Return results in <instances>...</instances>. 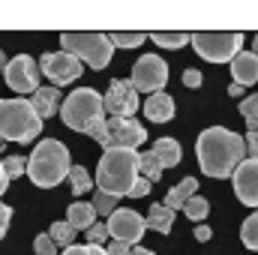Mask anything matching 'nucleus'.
<instances>
[{"label": "nucleus", "mask_w": 258, "mask_h": 255, "mask_svg": "<svg viewBox=\"0 0 258 255\" xmlns=\"http://www.w3.org/2000/svg\"><path fill=\"white\" fill-rule=\"evenodd\" d=\"M195 153H198L201 174L222 180V177H231L237 171V165L243 162L246 141H243V135L225 126H207L195 138Z\"/></svg>", "instance_id": "nucleus-1"}, {"label": "nucleus", "mask_w": 258, "mask_h": 255, "mask_svg": "<svg viewBox=\"0 0 258 255\" xmlns=\"http://www.w3.org/2000/svg\"><path fill=\"white\" fill-rule=\"evenodd\" d=\"M138 177H141V153L138 150H123V147L105 150L99 156V165H96V174H93L96 189L117 195V198L129 195Z\"/></svg>", "instance_id": "nucleus-2"}, {"label": "nucleus", "mask_w": 258, "mask_h": 255, "mask_svg": "<svg viewBox=\"0 0 258 255\" xmlns=\"http://www.w3.org/2000/svg\"><path fill=\"white\" fill-rule=\"evenodd\" d=\"M69 171H72V162H69V147L57 138H42L30 159H27V177L33 186L39 189H51V186H60L63 180H69Z\"/></svg>", "instance_id": "nucleus-3"}, {"label": "nucleus", "mask_w": 258, "mask_h": 255, "mask_svg": "<svg viewBox=\"0 0 258 255\" xmlns=\"http://www.w3.org/2000/svg\"><path fill=\"white\" fill-rule=\"evenodd\" d=\"M39 132H42V117L27 99L21 96L0 99V138L3 141L27 144V141H36Z\"/></svg>", "instance_id": "nucleus-4"}, {"label": "nucleus", "mask_w": 258, "mask_h": 255, "mask_svg": "<svg viewBox=\"0 0 258 255\" xmlns=\"http://www.w3.org/2000/svg\"><path fill=\"white\" fill-rule=\"evenodd\" d=\"M60 120L72 132H87L96 120H105V99L93 87H75L60 105Z\"/></svg>", "instance_id": "nucleus-5"}, {"label": "nucleus", "mask_w": 258, "mask_h": 255, "mask_svg": "<svg viewBox=\"0 0 258 255\" xmlns=\"http://www.w3.org/2000/svg\"><path fill=\"white\" fill-rule=\"evenodd\" d=\"M60 48L75 54L81 63H87L96 72L111 63V54H114L108 33H60Z\"/></svg>", "instance_id": "nucleus-6"}, {"label": "nucleus", "mask_w": 258, "mask_h": 255, "mask_svg": "<svg viewBox=\"0 0 258 255\" xmlns=\"http://www.w3.org/2000/svg\"><path fill=\"white\" fill-rule=\"evenodd\" d=\"M189 45L207 63H231L243 51V33H195Z\"/></svg>", "instance_id": "nucleus-7"}, {"label": "nucleus", "mask_w": 258, "mask_h": 255, "mask_svg": "<svg viewBox=\"0 0 258 255\" xmlns=\"http://www.w3.org/2000/svg\"><path fill=\"white\" fill-rule=\"evenodd\" d=\"M129 81H132V87H135L138 93H147V96L162 93V87H165V81H168V63H165L159 54H141V57L135 60V66H132Z\"/></svg>", "instance_id": "nucleus-8"}, {"label": "nucleus", "mask_w": 258, "mask_h": 255, "mask_svg": "<svg viewBox=\"0 0 258 255\" xmlns=\"http://www.w3.org/2000/svg\"><path fill=\"white\" fill-rule=\"evenodd\" d=\"M39 69L42 75L51 81V87H66L72 84L75 78H81V60L69 51H45L42 60H39Z\"/></svg>", "instance_id": "nucleus-9"}, {"label": "nucleus", "mask_w": 258, "mask_h": 255, "mask_svg": "<svg viewBox=\"0 0 258 255\" xmlns=\"http://www.w3.org/2000/svg\"><path fill=\"white\" fill-rule=\"evenodd\" d=\"M3 78H6V84L15 90V93H36L42 84H39V78H42V69L39 63L33 60V57H27V54H15L9 66H6V72H3Z\"/></svg>", "instance_id": "nucleus-10"}, {"label": "nucleus", "mask_w": 258, "mask_h": 255, "mask_svg": "<svg viewBox=\"0 0 258 255\" xmlns=\"http://www.w3.org/2000/svg\"><path fill=\"white\" fill-rule=\"evenodd\" d=\"M105 111L111 117H135V111L141 108V99H138V90L132 87L129 78H114L105 90Z\"/></svg>", "instance_id": "nucleus-11"}, {"label": "nucleus", "mask_w": 258, "mask_h": 255, "mask_svg": "<svg viewBox=\"0 0 258 255\" xmlns=\"http://www.w3.org/2000/svg\"><path fill=\"white\" fill-rule=\"evenodd\" d=\"M108 231H111V240H123L138 246L144 231H147V219L138 213V210H129V207H117L111 216H108Z\"/></svg>", "instance_id": "nucleus-12"}, {"label": "nucleus", "mask_w": 258, "mask_h": 255, "mask_svg": "<svg viewBox=\"0 0 258 255\" xmlns=\"http://www.w3.org/2000/svg\"><path fill=\"white\" fill-rule=\"evenodd\" d=\"M147 141V126H141L135 117H111L108 120V147H123V150H135Z\"/></svg>", "instance_id": "nucleus-13"}, {"label": "nucleus", "mask_w": 258, "mask_h": 255, "mask_svg": "<svg viewBox=\"0 0 258 255\" xmlns=\"http://www.w3.org/2000/svg\"><path fill=\"white\" fill-rule=\"evenodd\" d=\"M231 180H234L237 201L258 210V159H243L237 165V171L231 174Z\"/></svg>", "instance_id": "nucleus-14"}, {"label": "nucleus", "mask_w": 258, "mask_h": 255, "mask_svg": "<svg viewBox=\"0 0 258 255\" xmlns=\"http://www.w3.org/2000/svg\"><path fill=\"white\" fill-rule=\"evenodd\" d=\"M141 111L150 123H168L177 114V105H174V96L162 90V93L147 96V102H141Z\"/></svg>", "instance_id": "nucleus-15"}, {"label": "nucleus", "mask_w": 258, "mask_h": 255, "mask_svg": "<svg viewBox=\"0 0 258 255\" xmlns=\"http://www.w3.org/2000/svg\"><path fill=\"white\" fill-rule=\"evenodd\" d=\"M231 78L234 84L240 87H249L258 81V54L255 51H240L234 60H231Z\"/></svg>", "instance_id": "nucleus-16"}, {"label": "nucleus", "mask_w": 258, "mask_h": 255, "mask_svg": "<svg viewBox=\"0 0 258 255\" xmlns=\"http://www.w3.org/2000/svg\"><path fill=\"white\" fill-rule=\"evenodd\" d=\"M30 105L36 108V114L42 117V120H48V117H54V114H60V105H63V99H60V90L57 87H39L36 93H33V99H30Z\"/></svg>", "instance_id": "nucleus-17"}, {"label": "nucleus", "mask_w": 258, "mask_h": 255, "mask_svg": "<svg viewBox=\"0 0 258 255\" xmlns=\"http://www.w3.org/2000/svg\"><path fill=\"white\" fill-rule=\"evenodd\" d=\"M195 195H198V180L195 177H186V180H180L177 186H171V189L165 192V201L162 204L177 213V210H183L189 204V198H195Z\"/></svg>", "instance_id": "nucleus-18"}, {"label": "nucleus", "mask_w": 258, "mask_h": 255, "mask_svg": "<svg viewBox=\"0 0 258 255\" xmlns=\"http://www.w3.org/2000/svg\"><path fill=\"white\" fill-rule=\"evenodd\" d=\"M66 222L75 228V231H87L93 222H96V207L90 201H72L69 210H66Z\"/></svg>", "instance_id": "nucleus-19"}, {"label": "nucleus", "mask_w": 258, "mask_h": 255, "mask_svg": "<svg viewBox=\"0 0 258 255\" xmlns=\"http://www.w3.org/2000/svg\"><path fill=\"white\" fill-rule=\"evenodd\" d=\"M153 156L159 159L162 168H174V165H180L183 150H180V144L174 138H156L153 141Z\"/></svg>", "instance_id": "nucleus-20"}, {"label": "nucleus", "mask_w": 258, "mask_h": 255, "mask_svg": "<svg viewBox=\"0 0 258 255\" xmlns=\"http://www.w3.org/2000/svg\"><path fill=\"white\" fill-rule=\"evenodd\" d=\"M147 228L156 231V234H171V228H174V210L165 207V204H153L147 210Z\"/></svg>", "instance_id": "nucleus-21"}, {"label": "nucleus", "mask_w": 258, "mask_h": 255, "mask_svg": "<svg viewBox=\"0 0 258 255\" xmlns=\"http://www.w3.org/2000/svg\"><path fill=\"white\" fill-rule=\"evenodd\" d=\"M93 174L84 168V165H72V171H69V186H72V195L75 198H81V195H87V192L93 189Z\"/></svg>", "instance_id": "nucleus-22"}, {"label": "nucleus", "mask_w": 258, "mask_h": 255, "mask_svg": "<svg viewBox=\"0 0 258 255\" xmlns=\"http://www.w3.org/2000/svg\"><path fill=\"white\" fill-rule=\"evenodd\" d=\"M48 234H51V240L57 243V249H69V246H75V228H72L66 219H57V222H51Z\"/></svg>", "instance_id": "nucleus-23"}, {"label": "nucleus", "mask_w": 258, "mask_h": 255, "mask_svg": "<svg viewBox=\"0 0 258 255\" xmlns=\"http://www.w3.org/2000/svg\"><path fill=\"white\" fill-rule=\"evenodd\" d=\"M240 240H243L246 249L258 252V210L252 213V216L243 219V225H240Z\"/></svg>", "instance_id": "nucleus-24"}, {"label": "nucleus", "mask_w": 258, "mask_h": 255, "mask_svg": "<svg viewBox=\"0 0 258 255\" xmlns=\"http://www.w3.org/2000/svg\"><path fill=\"white\" fill-rule=\"evenodd\" d=\"M150 42H156L159 48H183L192 42L189 33H150Z\"/></svg>", "instance_id": "nucleus-25"}, {"label": "nucleus", "mask_w": 258, "mask_h": 255, "mask_svg": "<svg viewBox=\"0 0 258 255\" xmlns=\"http://www.w3.org/2000/svg\"><path fill=\"white\" fill-rule=\"evenodd\" d=\"M141 177L150 180V183H156V180L162 177V165H159V159L153 156V150L141 153Z\"/></svg>", "instance_id": "nucleus-26"}, {"label": "nucleus", "mask_w": 258, "mask_h": 255, "mask_svg": "<svg viewBox=\"0 0 258 255\" xmlns=\"http://www.w3.org/2000/svg\"><path fill=\"white\" fill-rule=\"evenodd\" d=\"M183 213H186V219H189V222H204V219H207V213H210V204H207V198L195 195V198H189V204L183 207Z\"/></svg>", "instance_id": "nucleus-27"}, {"label": "nucleus", "mask_w": 258, "mask_h": 255, "mask_svg": "<svg viewBox=\"0 0 258 255\" xmlns=\"http://www.w3.org/2000/svg\"><path fill=\"white\" fill-rule=\"evenodd\" d=\"M93 207H96V213L99 216H111L114 210H117V195H108V192L96 189L93 192V201H90Z\"/></svg>", "instance_id": "nucleus-28"}, {"label": "nucleus", "mask_w": 258, "mask_h": 255, "mask_svg": "<svg viewBox=\"0 0 258 255\" xmlns=\"http://www.w3.org/2000/svg\"><path fill=\"white\" fill-rule=\"evenodd\" d=\"M240 114H243V120H246L249 132H258V93L246 96V99L240 102Z\"/></svg>", "instance_id": "nucleus-29"}, {"label": "nucleus", "mask_w": 258, "mask_h": 255, "mask_svg": "<svg viewBox=\"0 0 258 255\" xmlns=\"http://www.w3.org/2000/svg\"><path fill=\"white\" fill-rule=\"evenodd\" d=\"M108 39H111L114 48H138L147 39V33H123V30H117V33H108Z\"/></svg>", "instance_id": "nucleus-30"}, {"label": "nucleus", "mask_w": 258, "mask_h": 255, "mask_svg": "<svg viewBox=\"0 0 258 255\" xmlns=\"http://www.w3.org/2000/svg\"><path fill=\"white\" fill-rule=\"evenodd\" d=\"M3 174H6L9 180L24 177V174H27V159H24V156H3Z\"/></svg>", "instance_id": "nucleus-31"}, {"label": "nucleus", "mask_w": 258, "mask_h": 255, "mask_svg": "<svg viewBox=\"0 0 258 255\" xmlns=\"http://www.w3.org/2000/svg\"><path fill=\"white\" fill-rule=\"evenodd\" d=\"M84 234H87V243H99V246H102V243L111 237V231H108V222H93V225H90Z\"/></svg>", "instance_id": "nucleus-32"}, {"label": "nucleus", "mask_w": 258, "mask_h": 255, "mask_svg": "<svg viewBox=\"0 0 258 255\" xmlns=\"http://www.w3.org/2000/svg\"><path fill=\"white\" fill-rule=\"evenodd\" d=\"M33 249H36V255H60L57 243L51 240V234H48V231H45V234H36V240H33Z\"/></svg>", "instance_id": "nucleus-33"}, {"label": "nucleus", "mask_w": 258, "mask_h": 255, "mask_svg": "<svg viewBox=\"0 0 258 255\" xmlns=\"http://www.w3.org/2000/svg\"><path fill=\"white\" fill-rule=\"evenodd\" d=\"M84 135H90L93 141H99L102 147H108V120H96V123L87 129Z\"/></svg>", "instance_id": "nucleus-34"}, {"label": "nucleus", "mask_w": 258, "mask_h": 255, "mask_svg": "<svg viewBox=\"0 0 258 255\" xmlns=\"http://www.w3.org/2000/svg\"><path fill=\"white\" fill-rule=\"evenodd\" d=\"M9 219H12V207L0 201V240H3L6 231H9Z\"/></svg>", "instance_id": "nucleus-35"}, {"label": "nucleus", "mask_w": 258, "mask_h": 255, "mask_svg": "<svg viewBox=\"0 0 258 255\" xmlns=\"http://www.w3.org/2000/svg\"><path fill=\"white\" fill-rule=\"evenodd\" d=\"M105 249H108V255H132L135 246H132V243H123V240H111Z\"/></svg>", "instance_id": "nucleus-36"}, {"label": "nucleus", "mask_w": 258, "mask_h": 255, "mask_svg": "<svg viewBox=\"0 0 258 255\" xmlns=\"http://www.w3.org/2000/svg\"><path fill=\"white\" fill-rule=\"evenodd\" d=\"M150 180H144V177H138L135 180V186H132V192H129V198H144V195H150Z\"/></svg>", "instance_id": "nucleus-37"}, {"label": "nucleus", "mask_w": 258, "mask_h": 255, "mask_svg": "<svg viewBox=\"0 0 258 255\" xmlns=\"http://www.w3.org/2000/svg\"><path fill=\"white\" fill-rule=\"evenodd\" d=\"M201 78H204V75H201L198 69H186V72H183V84H186V87H201Z\"/></svg>", "instance_id": "nucleus-38"}, {"label": "nucleus", "mask_w": 258, "mask_h": 255, "mask_svg": "<svg viewBox=\"0 0 258 255\" xmlns=\"http://www.w3.org/2000/svg\"><path fill=\"white\" fill-rule=\"evenodd\" d=\"M246 153L249 159H258V132H246Z\"/></svg>", "instance_id": "nucleus-39"}, {"label": "nucleus", "mask_w": 258, "mask_h": 255, "mask_svg": "<svg viewBox=\"0 0 258 255\" xmlns=\"http://www.w3.org/2000/svg\"><path fill=\"white\" fill-rule=\"evenodd\" d=\"M210 237H213V231H210V225H204V222H201V225H195V240H201V243H207Z\"/></svg>", "instance_id": "nucleus-40"}, {"label": "nucleus", "mask_w": 258, "mask_h": 255, "mask_svg": "<svg viewBox=\"0 0 258 255\" xmlns=\"http://www.w3.org/2000/svg\"><path fill=\"white\" fill-rule=\"evenodd\" d=\"M60 255H87V243H75V246H69V249H63Z\"/></svg>", "instance_id": "nucleus-41"}, {"label": "nucleus", "mask_w": 258, "mask_h": 255, "mask_svg": "<svg viewBox=\"0 0 258 255\" xmlns=\"http://www.w3.org/2000/svg\"><path fill=\"white\" fill-rule=\"evenodd\" d=\"M87 255H108V249L99 243H87Z\"/></svg>", "instance_id": "nucleus-42"}, {"label": "nucleus", "mask_w": 258, "mask_h": 255, "mask_svg": "<svg viewBox=\"0 0 258 255\" xmlns=\"http://www.w3.org/2000/svg\"><path fill=\"white\" fill-rule=\"evenodd\" d=\"M9 183H12V180H9V177H6V174H3V177H0V198H3V195H6V189H9Z\"/></svg>", "instance_id": "nucleus-43"}, {"label": "nucleus", "mask_w": 258, "mask_h": 255, "mask_svg": "<svg viewBox=\"0 0 258 255\" xmlns=\"http://www.w3.org/2000/svg\"><path fill=\"white\" fill-rule=\"evenodd\" d=\"M132 255H156V252H153V249H147V246H135Z\"/></svg>", "instance_id": "nucleus-44"}, {"label": "nucleus", "mask_w": 258, "mask_h": 255, "mask_svg": "<svg viewBox=\"0 0 258 255\" xmlns=\"http://www.w3.org/2000/svg\"><path fill=\"white\" fill-rule=\"evenodd\" d=\"M6 66H9V57H6V51L0 48V72H6Z\"/></svg>", "instance_id": "nucleus-45"}, {"label": "nucleus", "mask_w": 258, "mask_h": 255, "mask_svg": "<svg viewBox=\"0 0 258 255\" xmlns=\"http://www.w3.org/2000/svg\"><path fill=\"white\" fill-rule=\"evenodd\" d=\"M228 93H231V96H240V93H243V87H240V84H231V87H228Z\"/></svg>", "instance_id": "nucleus-46"}, {"label": "nucleus", "mask_w": 258, "mask_h": 255, "mask_svg": "<svg viewBox=\"0 0 258 255\" xmlns=\"http://www.w3.org/2000/svg\"><path fill=\"white\" fill-rule=\"evenodd\" d=\"M0 147H3V138H0ZM0 177H3V156H0Z\"/></svg>", "instance_id": "nucleus-47"}, {"label": "nucleus", "mask_w": 258, "mask_h": 255, "mask_svg": "<svg viewBox=\"0 0 258 255\" xmlns=\"http://www.w3.org/2000/svg\"><path fill=\"white\" fill-rule=\"evenodd\" d=\"M252 51H255V54H258V36H255V39H252Z\"/></svg>", "instance_id": "nucleus-48"}]
</instances>
